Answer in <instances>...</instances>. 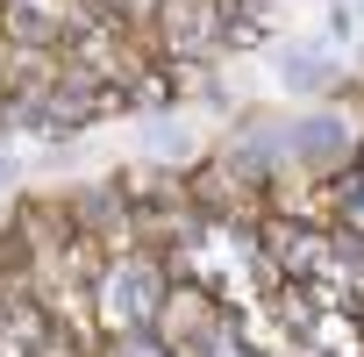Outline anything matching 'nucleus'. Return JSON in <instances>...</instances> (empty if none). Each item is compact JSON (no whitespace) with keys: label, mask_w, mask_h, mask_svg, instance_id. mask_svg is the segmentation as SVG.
<instances>
[{"label":"nucleus","mask_w":364,"mask_h":357,"mask_svg":"<svg viewBox=\"0 0 364 357\" xmlns=\"http://www.w3.org/2000/svg\"><path fill=\"white\" fill-rule=\"evenodd\" d=\"M164 300H171V279H164L157 257L129 250V257H107L100 265V314H107L114 336H157Z\"/></svg>","instance_id":"f257e3e1"},{"label":"nucleus","mask_w":364,"mask_h":357,"mask_svg":"<svg viewBox=\"0 0 364 357\" xmlns=\"http://www.w3.org/2000/svg\"><path fill=\"white\" fill-rule=\"evenodd\" d=\"M336 201H343L336 215H343V222H357V236H364V157H357V164L336 178Z\"/></svg>","instance_id":"7ed1b4c3"},{"label":"nucleus","mask_w":364,"mask_h":357,"mask_svg":"<svg viewBox=\"0 0 364 357\" xmlns=\"http://www.w3.org/2000/svg\"><path fill=\"white\" fill-rule=\"evenodd\" d=\"M279 86L286 93H343V65L328 43H286L279 50Z\"/></svg>","instance_id":"f03ea898"}]
</instances>
